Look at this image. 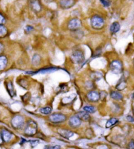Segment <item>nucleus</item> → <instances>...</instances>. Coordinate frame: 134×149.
I'll use <instances>...</instances> for the list:
<instances>
[{"instance_id": "24", "label": "nucleus", "mask_w": 134, "mask_h": 149, "mask_svg": "<svg viewBox=\"0 0 134 149\" xmlns=\"http://www.w3.org/2000/svg\"><path fill=\"white\" fill-rule=\"evenodd\" d=\"M41 62V57L38 55H35L32 58V64L35 66H38Z\"/></svg>"}, {"instance_id": "20", "label": "nucleus", "mask_w": 134, "mask_h": 149, "mask_svg": "<svg viewBox=\"0 0 134 149\" xmlns=\"http://www.w3.org/2000/svg\"><path fill=\"white\" fill-rule=\"evenodd\" d=\"M40 112L43 115H49L52 112V108L50 106H44L40 108Z\"/></svg>"}, {"instance_id": "2", "label": "nucleus", "mask_w": 134, "mask_h": 149, "mask_svg": "<svg viewBox=\"0 0 134 149\" xmlns=\"http://www.w3.org/2000/svg\"><path fill=\"white\" fill-rule=\"evenodd\" d=\"M91 24L94 29H102L105 25V20L101 16L94 15L91 18Z\"/></svg>"}, {"instance_id": "22", "label": "nucleus", "mask_w": 134, "mask_h": 149, "mask_svg": "<svg viewBox=\"0 0 134 149\" xmlns=\"http://www.w3.org/2000/svg\"><path fill=\"white\" fill-rule=\"evenodd\" d=\"M126 87V83L125 81V80H122V78L119 81L118 83L116 85V89L118 91H122Z\"/></svg>"}, {"instance_id": "26", "label": "nucleus", "mask_w": 134, "mask_h": 149, "mask_svg": "<svg viewBox=\"0 0 134 149\" xmlns=\"http://www.w3.org/2000/svg\"><path fill=\"white\" fill-rule=\"evenodd\" d=\"M28 142L30 143V146L32 148L36 147V146L40 143V141L37 140V139H34V140H30L28 141Z\"/></svg>"}, {"instance_id": "6", "label": "nucleus", "mask_w": 134, "mask_h": 149, "mask_svg": "<svg viewBox=\"0 0 134 149\" xmlns=\"http://www.w3.org/2000/svg\"><path fill=\"white\" fill-rule=\"evenodd\" d=\"M110 71L115 74H120L123 69V66L120 60H116L112 61L110 65Z\"/></svg>"}, {"instance_id": "12", "label": "nucleus", "mask_w": 134, "mask_h": 149, "mask_svg": "<svg viewBox=\"0 0 134 149\" xmlns=\"http://www.w3.org/2000/svg\"><path fill=\"white\" fill-rule=\"evenodd\" d=\"M6 89L9 95L11 97H14L16 96V91L14 87L13 83L11 81H8L6 82Z\"/></svg>"}, {"instance_id": "14", "label": "nucleus", "mask_w": 134, "mask_h": 149, "mask_svg": "<svg viewBox=\"0 0 134 149\" xmlns=\"http://www.w3.org/2000/svg\"><path fill=\"white\" fill-rule=\"evenodd\" d=\"M74 4V0H61L60 1V5L62 8L69 9Z\"/></svg>"}, {"instance_id": "30", "label": "nucleus", "mask_w": 134, "mask_h": 149, "mask_svg": "<svg viewBox=\"0 0 134 149\" xmlns=\"http://www.w3.org/2000/svg\"><path fill=\"white\" fill-rule=\"evenodd\" d=\"M128 149H134V141L131 140L128 145Z\"/></svg>"}, {"instance_id": "17", "label": "nucleus", "mask_w": 134, "mask_h": 149, "mask_svg": "<svg viewBox=\"0 0 134 149\" xmlns=\"http://www.w3.org/2000/svg\"><path fill=\"white\" fill-rule=\"evenodd\" d=\"M31 6L33 10L35 12H39L41 11V5L38 0H32L31 2Z\"/></svg>"}, {"instance_id": "21", "label": "nucleus", "mask_w": 134, "mask_h": 149, "mask_svg": "<svg viewBox=\"0 0 134 149\" xmlns=\"http://www.w3.org/2000/svg\"><path fill=\"white\" fill-rule=\"evenodd\" d=\"M83 110L85 111V112L88 113V114H93L95 113L96 111L95 107L93 106H85L84 108H83Z\"/></svg>"}, {"instance_id": "16", "label": "nucleus", "mask_w": 134, "mask_h": 149, "mask_svg": "<svg viewBox=\"0 0 134 149\" xmlns=\"http://www.w3.org/2000/svg\"><path fill=\"white\" fill-rule=\"evenodd\" d=\"M110 97L112 99L116 100V101H121L123 99V95H122L120 91H112L110 93Z\"/></svg>"}, {"instance_id": "15", "label": "nucleus", "mask_w": 134, "mask_h": 149, "mask_svg": "<svg viewBox=\"0 0 134 149\" xmlns=\"http://www.w3.org/2000/svg\"><path fill=\"white\" fill-rule=\"evenodd\" d=\"M8 63V59L5 56L0 55V71L3 70Z\"/></svg>"}, {"instance_id": "25", "label": "nucleus", "mask_w": 134, "mask_h": 149, "mask_svg": "<svg viewBox=\"0 0 134 149\" xmlns=\"http://www.w3.org/2000/svg\"><path fill=\"white\" fill-rule=\"evenodd\" d=\"M91 77L93 80L99 81V80H101V78L103 77V74L102 73L99 72H93V74H92Z\"/></svg>"}, {"instance_id": "38", "label": "nucleus", "mask_w": 134, "mask_h": 149, "mask_svg": "<svg viewBox=\"0 0 134 149\" xmlns=\"http://www.w3.org/2000/svg\"><path fill=\"white\" fill-rule=\"evenodd\" d=\"M133 113H134V105H133Z\"/></svg>"}, {"instance_id": "10", "label": "nucleus", "mask_w": 134, "mask_h": 149, "mask_svg": "<svg viewBox=\"0 0 134 149\" xmlns=\"http://www.w3.org/2000/svg\"><path fill=\"white\" fill-rule=\"evenodd\" d=\"M1 133L4 143H9L12 140L13 134L9 130L3 128V129H1Z\"/></svg>"}, {"instance_id": "33", "label": "nucleus", "mask_w": 134, "mask_h": 149, "mask_svg": "<svg viewBox=\"0 0 134 149\" xmlns=\"http://www.w3.org/2000/svg\"><path fill=\"white\" fill-rule=\"evenodd\" d=\"M48 149H61V147L60 145H54L48 147Z\"/></svg>"}, {"instance_id": "32", "label": "nucleus", "mask_w": 134, "mask_h": 149, "mask_svg": "<svg viewBox=\"0 0 134 149\" xmlns=\"http://www.w3.org/2000/svg\"><path fill=\"white\" fill-rule=\"evenodd\" d=\"M5 22V18L0 13V24H3Z\"/></svg>"}, {"instance_id": "9", "label": "nucleus", "mask_w": 134, "mask_h": 149, "mask_svg": "<svg viewBox=\"0 0 134 149\" xmlns=\"http://www.w3.org/2000/svg\"><path fill=\"white\" fill-rule=\"evenodd\" d=\"M82 121L79 118H78L76 115L71 116L69 118L68 120V125L72 129H76V128L79 127L81 124H82Z\"/></svg>"}, {"instance_id": "23", "label": "nucleus", "mask_w": 134, "mask_h": 149, "mask_svg": "<svg viewBox=\"0 0 134 149\" xmlns=\"http://www.w3.org/2000/svg\"><path fill=\"white\" fill-rule=\"evenodd\" d=\"M8 30L3 24H0V38H4L7 34Z\"/></svg>"}, {"instance_id": "37", "label": "nucleus", "mask_w": 134, "mask_h": 149, "mask_svg": "<svg viewBox=\"0 0 134 149\" xmlns=\"http://www.w3.org/2000/svg\"><path fill=\"white\" fill-rule=\"evenodd\" d=\"M53 0H45V1H47V3H51V2H52Z\"/></svg>"}, {"instance_id": "8", "label": "nucleus", "mask_w": 134, "mask_h": 149, "mask_svg": "<svg viewBox=\"0 0 134 149\" xmlns=\"http://www.w3.org/2000/svg\"><path fill=\"white\" fill-rule=\"evenodd\" d=\"M87 100L91 102H97L99 101V100L101 98V95L97 91H91L87 93L86 95Z\"/></svg>"}, {"instance_id": "39", "label": "nucleus", "mask_w": 134, "mask_h": 149, "mask_svg": "<svg viewBox=\"0 0 134 149\" xmlns=\"http://www.w3.org/2000/svg\"><path fill=\"white\" fill-rule=\"evenodd\" d=\"M133 98H134V95H133Z\"/></svg>"}, {"instance_id": "5", "label": "nucleus", "mask_w": 134, "mask_h": 149, "mask_svg": "<svg viewBox=\"0 0 134 149\" xmlns=\"http://www.w3.org/2000/svg\"><path fill=\"white\" fill-rule=\"evenodd\" d=\"M67 120V116L62 113L51 114L49 117V120L53 124H61Z\"/></svg>"}, {"instance_id": "7", "label": "nucleus", "mask_w": 134, "mask_h": 149, "mask_svg": "<svg viewBox=\"0 0 134 149\" xmlns=\"http://www.w3.org/2000/svg\"><path fill=\"white\" fill-rule=\"evenodd\" d=\"M82 26L81 20L78 18H72L68 22V28L72 31H76L80 28Z\"/></svg>"}, {"instance_id": "18", "label": "nucleus", "mask_w": 134, "mask_h": 149, "mask_svg": "<svg viewBox=\"0 0 134 149\" xmlns=\"http://www.w3.org/2000/svg\"><path fill=\"white\" fill-rule=\"evenodd\" d=\"M120 29V25L118 22H114L110 25V32L111 34H116Z\"/></svg>"}, {"instance_id": "19", "label": "nucleus", "mask_w": 134, "mask_h": 149, "mask_svg": "<svg viewBox=\"0 0 134 149\" xmlns=\"http://www.w3.org/2000/svg\"><path fill=\"white\" fill-rule=\"evenodd\" d=\"M118 123V120L116 118H111L110 119L108 120L107 123H106L105 127L106 128H110L112 126H114V125L117 124Z\"/></svg>"}, {"instance_id": "29", "label": "nucleus", "mask_w": 134, "mask_h": 149, "mask_svg": "<svg viewBox=\"0 0 134 149\" xmlns=\"http://www.w3.org/2000/svg\"><path fill=\"white\" fill-rule=\"evenodd\" d=\"M85 86L87 87V89H93V83L91 81H88L85 84Z\"/></svg>"}, {"instance_id": "35", "label": "nucleus", "mask_w": 134, "mask_h": 149, "mask_svg": "<svg viewBox=\"0 0 134 149\" xmlns=\"http://www.w3.org/2000/svg\"><path fill=\"white\" fill-rule=\"evenodd\" d=\"M3 138H2V136H1V131H0V145H2L3 144Z\"/></svg>"}, {"instance_id": "31", "label": "nucleus", "mask_w": 134, "mask_h": 149, "mask_svg": "<svg viewBox=\"0 0 134 149\" xmlns=\"http://www.w3.org/2000/svg\"><path fill=\"white\" fill-rule=\"evenodd\" d=\"M126 120H128L129 122H134V118L131 115L127 116H126Z\"/></svg>"}, {"instance_id": "1", "label": "nucleus", "mask_w": 134, "mask_h": 149, "mask_svg": "<svg viewBox=\"0 0 134 149\" xmlns=\"http://www.w3.org/2000/svg\"><path fill=\"white\" fill-rule=\"evenodd\" d=\"M38 131V125L35 121L29 120L25 125L24 133L26 136L32 137L37 133Z\"/></svg>"}, {"instance_id": "36", "label": "nucleus", "mask_w": 134, "mask_h": 149, "mask_svg": "<svg viewBox=\"0 0 134 149\" xmlns=\"http://www.w3.org/2000/svg\"><path fill=\"white\" fill-rule=\"evenodd\" d=\"M20 139H21V141H22V142H20V145H23V144H24L26 142V141L25 140V139H23V138H21Z\"/></svg>"}, {"instance_id": "27", "label": "nucleus", "mask_w": 134, "mask_h": 149, "mask_svg": "<svg viewBox=\"0 0 134 149\" xmlns=\"http://www.w3.org/2000/svg\"><path fill=\"white\" fill-rule=\"evenodd\" d=\"M34 30V27L32 26H30V25H28L25 28V32L28 34H30V32H32V31Z\"/></svg>"}, {"instance_id": "34", "label": "nucleus", "mask_w": 134, "mask_h": 149, "mask_svg": "<svg viewBox=\"0 0 134 149\" xmlns=\"http://www.w3.org/2000/svg\"><path fill=\"white\" fill-rule=\"evenodd\" d=\"M4 51V45L3 43H0V55L3 53V51Z\"/></svg>"}, {"instance_id": "3", "label": "nucleus", "mask_w": 134, "mask_h": 149, "mask_svg": "<svg viewBox=\"0 0 134 149\" xmlns=\"http://www.w3.org/2000/svg\"><path fill=\"white\" fill-rule=\"evenodd\" d=\"M11 126L15 129H20L25 125L24 118L20 115H16L12 118L11 122Z\"/></svg>"}, {"instance_id": "11", "label": "nucleus", "mask_w": 134, "mask_h": 149, "mask_svg": "<svg viewBox=\"0 0 134 149\" xmlns=\"http://www.w3.org/2000/svg\"><path fill=\"white\" fill-rule=\"evenodd\" d=\"M57 132H58V133L62 137H64V138L65 139H69L74 135L73 131L66 129H61V128H60V129H58Z\"/></svg>"}, {"instance_id": "13", "label": "nucleus", "mask_w": 134, "mask_h": 149, "mask_svg": "<svg viewBox=\"0 0 134 149\" xmlns=\"http://www.w3.org/2000/svg\"><path fill=\"white\" fill-rule=\"evenodd\" d=\"M78 118H79L80 119L84 122H89L90 120V116L89 114L85 112V111H80L78 112V113H76L75 114Z\"/></svg>"}, {"instance_id": "4", "label": "nucleus", "mask_w": 134, "mask_h": 149, "mask_svg": "<svg viewBox=\"0 0 134 149\" xmlns=\"http://www.w3.org/2000/svg\"><path fill=\"white\" fill-rule=\"evenodd\" d=\"M71 60L75 64H80L85 59V55L84 52L80 49H77L73 51L71 55Z\"/></svg>"}, {"instance_id": "28", "label": "nucleus", "mask_w": 134, "mask_h": 149, "mask_svg": "<svg viewBox=\"0 0 134 149\" xmlns=\"http://www.w3.org/2000/svg\"><path fill=\"white\" fill-rule=\"evenodd\" d=\"M100 1H101V3L103 4V5L106 7H109L110 5V0H100Z\"/></svg>"}]
</instances>
